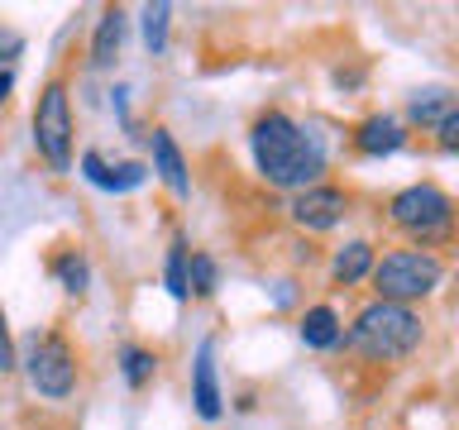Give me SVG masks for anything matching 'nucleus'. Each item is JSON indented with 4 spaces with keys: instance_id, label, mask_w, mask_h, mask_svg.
<instances>
[{
    "instance_id": "nucleus-14",
    "label": "nucleus",
    "mask_w": 459,
    "mask_h": 430,
    "mask_svg": "<svg viewBox=\"0 0 459 430\" xmlns=\"http://www.w3.org/2000/svg\"><path fill=\"white\" fill-rule=\"evenodd\" d=\"M373 263H378V244L373 239H344L335 254H330V282L335 287H359L368 282Z\"/></svg>"
},
{
    "instance_id": "nucleus-6",
    "label": "nucleus",
    "mask_w": 459,
    "mask_h": 430,
    "mask_svg": "<svg viewBox=\"0 0 459 430\" xmlns=\"http://www.w3.org/2000/svg\"><path fill=\"white\" fill-rule=\"evenodd\" d=\"M20 368L43 401H67L82 383V358L63 330H34L20 349Z\"/></svg>"
},
{
    "instance_id": "nucleus-16",
    "label": "nucleus",
    "mask_w": 459,
    "mask_h": 430,
    "mask_svg": "<svg viewBox=\"0 0 459 430\" xmlns=\"http://www.w3.org/2000/svg\"><path fill=\"white\" fill-rule=\"evenodd\" d=\"M455 106H459V100L445 91V86H421V91H411V100H407V129H411V125L436 129Z\"/></svg>"
},
{
    "instance_id": "nucleus-21",
    "label": "nucleus",
    "mask_w": 459,
    "mask_h": 430,
    "mask_svg": "<svg viewBox=\"0 0 459 430\" xmlns=\"http://www.w3.org/2000/svg\"><path fill=\"white\" fill-rule=\"evenodd\" d=\"M14 368H20V344H14L10 315H5V306H0V378H5V373H14Z\"/></svg>"
},
{
    "instance_id": "nucleus-20",
    "label": "nucleus",
    "mask_w": 459,
    "mask_h": 430,
    "mask_svg": "<svg viewBox=\"0 0 459 430\" xmlns=\"http://www.w3.org/2000/svg\"><path fill=\"white\" fill-rule=\"evenodd\" d=\"M215 287H221V263H215V254L206 249H192V263H186V292L196 301L215 297Z\"/></svg>"
},
{
    "instance_id": "nucleus-24",
    "label": "nucleus",
    "mask_w": 459,
    "mask_h": 430,
    "mask_svg": "<svg viewBox=\"0 0 459 430\" xmlns=\"http://www.w3.org/2000/svg\"><path fill=\"white\" fill-rule=\"evenodd\" d=\"M10 91H14V72H10V67H0V106L10 100Z\"/></svg>"
},
{
    "instance_id": "nucleus-23",
    "label": "nucleus",
    "mask_w": 459,
    "mask_h": 430,
    "mask_svg": "<svg viewBox=\"0 0 459 430\" xmlns=\"http://www.w3.org/2000/svg\"><path fill=\"white\" fill-rule=\"evenodd\" d=\"M20 53H24V34L10 29V24H0V67H10Z\"/></svg>"
},
{
    "instance_id": "nucleus-17",
    "label": "nucleus",
    "mask_w": 459,
    "mask_h": 430,
    "mask_svg": "<svg viewBox=\"0 0 459 430\" xmlns=\"http://www.w3.org/2000/svg\"><path fill=\"white\" fill-rule=\"evenodd\" d=\"M158 349H149V344H120V378L129 392H143L153 378H158Z\"/></svg>"
},
{
    "instance_id": "nucleus-4",
    "label": "nucleus",
    "mask_w": 459,
    "mask_h": 430,
    "mask_svg": "<svg viewBox=\"0 0 459 430\" xmlns=\"http://www.w3.org/2000/svg\"><path fill=\"white\" fill-rule=\"evenodd\" d=\"M445 258L436 249H387L368 272V287L378 301H397V306H416V301L436 297L445 287Z\"/></svg>"
},
{
    "instance_id": "nucleus-25",
    "label": "nucleus",
    "mask_w": 459,
    "mask_h": 430,
    "mask_svg": "<svg viewBox=\"0 0 459 430\" xmlns=\"http://www.w3.org/2000/svg\"><path fill=\"white\" fill-rule=\"evenodd\" d=\"M292 297H297L292 282H278V297H273V301H278V306H292Z\"/></svg>"
},
{
    "instance_id": "nucleus-13",
    "label": "nucleus",
    "mask_w": 459,
    "mask_h": 430,
    "mask_svg": "<svg viewBox=\"0 0 459 430\" xmlns=\"http://www.w3.org/2000/svg\"><path fill=\"white\" fill-rule=\"evenodd\" d=\"M125 34H129V14L120 5H106L96 20V34H91V48H86V63H91L96 72L115 67V57H120L125 48Z\"/></svg>"
},
{
    "instance_id": "nucleus-9",
    "label": "nucleus",
    "mask_w": 459,
    "mask_h": 430,
    "mask_svg": "<svg viewBox=\"0 0 459 430\" xmlns=\"http://www.w3.org/2000/svg\"><path fill=\"white\" fill-rule=\"evenodd\" d=\"M77 168H82V177L100 186V192H115V196H125V192H139L143 182H149V163H139V158H120V163H110L100 149H86L77 158Z\"/></svg>"
},
{
    "instance_id": "nucleus-7",
    "label": "nucleus",
    "mask_w": 459,
    "mask_h": 430,
    "mask_svg": "<svg viewBox=\"0 0 459 430\" xmlns=\"http://www.w3.org/2000/svg\"><path fill=\"white\" fill-rule=\"evenodd\" d=\"M350 211H354V196L335 182H316L307 192L287 196V220H292L301 235H330V229H340L350 220Z\"/></svg>"
},
{
    "instance_id": "nucleus-11",
    "label": "nucleus",
    "mask_w": 459,
    "mask_h": 430,
    "mask_svg": "<svg viewBox=\"0 0 459 430\" xmlns=\"http://www.w3.org/2000/svg\"><path fill=\"white\" fill-rule=\"evenodd\" d=\"M149 172H153V177L163 182L178 201L192 196V163H186L182 143L172 139V129H163V125L149 134Z\"/></svg>"
},
{
    "instance_id": "nucleus-19",
    "label": "nucleus",
    "mask_w": 459,
    "mask_h": 430,
    "mask_svg": "<svg viewBox=\"0 0 459 430\" xmlns=\"http://www.w3.org/2000/svg\"><path fill=\"white\" fill-rule=\"evenodd\" d=\"M139 34H143V48L153 57L168 53V34H172V5L168 0H153V5L139 10Z\"/></svg>"
},
{
    "instance_id": "nucleus-1",
    "label": "nucleus",
    "mask_w": 459,
    "mask_h": 430,
    "mask_svg": "<svg viewBox=\"0 0 459 430\" xmlns=\"http://www.w3.org/2000/svg\"><path fill=\"white\" fill-rule=\"evenodd\" d=\"M249 153H254V172L264 177L273 192H307V186L325 182L330 153L325 139L311 125H301L297 115H287L278 106L258 110L249 125Z\"/></svg>"
},
{
    "instance_id": "nucleus-15",
    "label": "nucleus",
    "mask_w": 459,
    "mask_h": 430,
    "mask_svg": "<svg viewBox=\"0 0 459 430\" xmlns=\"http://www.w3.org/2000/svg\"><path fill=\"white\" fill-rule=\"evenodd\" d=\"M48 272L57 278V287H63L72 301H82L86 292H91V258H86V249H77V244L57 249L53 263H48Z\"/></svg>"
},
{
    "instance_id": "nucleus-12",
    "label": "nucleus",
    "mask_w": 459,
    "mask_h": 430,
    "mask_svg": "<svg viewBox=\"0 0 459 430\" xmlns=\"http://www.w3.org/2000/svg\"><path fill=\"white\" fill-rule=\"evenodd\" d=\"M297 340L307 344V349L316 354H330L344 344V315L330 306V301H316V306H307L297 315Z\"/></svg>"
},
{
    "instance_id": "nucleus-8",
    "label": "nucleus",
    "mask_w": 459,
    "mask_h": 430,
    "mask_svg": "<svg viewBox=\"0 0 459 430\" xmlns=\"http://www.w3.org/2000/svg\"><path fill=\"white\" fill-rule=\"evenodd\" d=\"M407 139H411L407 120H402V115H387V110L364 115V120L354 125V134H350L359 158H393V153L407 149Z\"/></svg>"
},
{
    "instance_id": "nucleus-18",
    "label": "nucleus",
    "mask_w": 459,
    "mask_h": 430,
    "mask_svg": "<svg viewBox=\"0 0 459 430\" xmlns=\"http://www.w3.org/2000/svg\"><path fill=\"white\" fill-rule=\"evenodd\" d=\"M186 263H192V239L178 229L168 244V254H163V287H168L172 301H192V292H186Z\"/></svg>"
},
{
    "instance_id": "nucleus-22",
    "label": "nucleus",
    "mask_w": 459,
    "mask_h": 430,
    "mask_svg": "<svg viewBox=\"0 0 459 430\" xmlns=\"http://www.w3.org/2000/svg\"><path fill=\"white\" fill-rule=\"evenodd\" d=\"M436 143H440L445 153H459V106H455L450 115H445L440 125H436Z\"/></svg>"
},
{
    "instance_id": "nucleus-10",
    "label": "nucleus",
    "mask_w": 459,
    "mask_h": 430,
    "mask_svg": "<svg viewBox=\"0 0 459 430\" xmlns=\"http://www.w3.org/2000/svg\"><path fill=\"white\" fill-rule=\"evenodd\" d=\"M192 411L206 426L225 416V392H221V368H215V340L206 335L192 354Z\"/></svg>"
},
{
    "instance_id": "nucleus-5",
    "label": "nucleus",
    "mask_w": 459,
    "mask_h": 430,
    "mask_svg": "<svg viewBox=\"0 0 459 430\" xmlns=\"http://www.w3.org/2000/svg\"><path fill=\"white\" fill-rule=\"evenodd\" d=\"M29 129H34V153L43 158V168H48L53 177H67L72 153H77V120H72V86H67V77H48L39 86Z\"/></svg>"
},
{
    "instance_id": "nucleus-2",
    "label": "nucleus",
    "mask_w": 459,
    "mask_h": 430,
    "mask_svg": "<svg viewBox=\"0 0 459 430\" xmlns=\"http://www.w3.org/2000/svg\"><path fill=\"white\" fill-rule=\"evenodd\" d=\"M426 344V321L416 306H397V301H364L354 321L344 325V349L364 364H402Z\"/></svg>"
},
{
    "instance_id": "nucleus-3",
    "label": "nucleus",
    "mask_w": 459,
    "mask_h": 430,
    "mask_svg": "<svg viewBox=\"0 0 459 430\" xmlns=\"http://www.w3.org/2000/svg\"><path fill=\"white\" fill-rule=\"evenodd\" d=\"M387 225L397 229L411 249H436V244H450L459 229V211L455 196L436 182H411L402 192L387 196Z\"/></svg>"
}]
</instances>
